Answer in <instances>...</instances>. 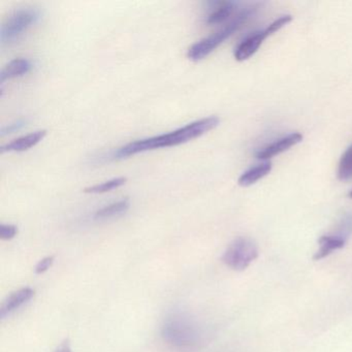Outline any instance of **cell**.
Returning a JSON list of instances; mask_svg holds the SVG:
<instances>
[{
	"mask_svg": "<svg viewBox=\"0 0 352 352\" xmlns=\"http://www.w3.org/2000/svg\"><path fill=\"white\" fill-rule=\"evenodd\" d=\"M24 125V121H18V122L14 123V124H10V126L3 127L1 131V135H5L6 133H11L13 131H17V129H21Z\"/></svg>",
	"mask_w": 352,
	"mask_h": 352,
	"instance_id": "obj_20",
	"label": "cell"
},
{
	"mask_svg": "<svg viewBox=\"0 0 352 352\" xmlns=\"http://www.w3.org/2000/svg\"><path fill=\"white\" fill-rule=\"evenodd\" d=\"M53 263H54V256L44 257V258L41 259V261H38V265H36V273H45V272L48 271V270L52 267Z\"/></svg>",
	"mask_w": 352,
	"mask_h": 352,
	"instance_id": "obj_19",
	"label": "cell"
},
{
	"mask_svg": "<svg viewBox=\"0 0 352 352\" xmlns=\"http://www.w3.org/2000/svg\"><path fill=\"white\" fill-rule=\"evenodd\" d=\"M55 352H72L71 346H69V341L65 340L58 348H57L56 351Z\"/></svg>",
	"mask_w": 352,
	"mask_h": 352,
	"instance_id": "obj_21",
	"label": "cell"
},
{
	"mask_svg": "<svg viewBox=\"0 0 352 352\" xmlns=\"http://www.w3.org/2000/svg\"><path fill=\"white\" fill-rule=\"evenodd\" d=\"M32 65L28 59L17 58L8 63L0 73V82L7 81V80L15 79V78L22 77L30 73Z\"/></svg>",
	"mask_w": 352,
	"mask_h": 352,
	"instance_id": "obj_11",
	"label": "cell"
},
{
	"mask_svg": "<svg viewBox=\"0 0 352 352\" xmlns=\"http://www.w3.org/2000/svg\"><path fill=\"white\" fill-rule=\"evenodd\" d=\"M352 234V215L346 216L339 226V230L336 232L338 236L347 239L349 234Z\"/></svg>",
	"mask_w": 352,
	"mask_h": 352,
	"instance_id": "obj_18",
	"label": "cell"
},
{
	"mask_svg": "<svg viewBox=\"0 0 352 352\" xmlns=\"http://www.w3.org/2000/svg\"><path fill=\"white\" fill-rule=\"evenodd\" d=\"M302 141V135L300 133H292L278 141L274 142L271 145L267 146L263 150L256 154V157L258 160H270V158L275 157L283 152L287 151L290 148L294 146L298 145Z\"/></svg>",
	"mask_w": 352,
	"mask_h": 352,
	"instance_id": "obj_7",
	"label": "cell"
},
{
	"mask_svg": "<svg viewBox=\"0 0 352 352\" xmlns=\"http://www.w3.org/2000/svg\"><path fill=\"white\" fill-rule=\"evenodd\" d=\"M258 256V248L251 239L240 236L230 243L222 255V261L230 269L243 271Z\"/></svg>",
	"mask_w": 352,
	"mask_h": 352,
	"instance_id": "obj_4",
	"label": "cell"
},
{
	"mask_svg": "<svg viewBox=\"0 0 352 352\" xmlns=\"http://www.w3.org/2000/svg\"><path fill=\"white\" fill-rule=\"evenodd\" d=\"M234 8H236V3L234 1H220V3H216L215 7L213 8L211 13L208 15L206 21H207L209 25L222 23V22L226 21L232 15Z\"/></svg>",
	"mask_w": 352,
	"mask_h": 352,
	"instance_id": "obj_13",
	"label": "cell"
},
{
	"mask_svg": "<svg viewBox=\"0 0 352 352\" xmlns=\"http://www.w3.org/2000/svg\"><path fill=\"white\" fill-rule=\"evenodd\" d=\"M271 34L265 28V30H261V32H256V34L245 38L234 50V55L236 60L244 61L250 58L251 56H253L258 51L261 45L265 42V38H269Z\"/></svg>",
	"mask_w": 352,
	"mask_h": 352,
	"instance_id": "obj_6",
	"label": "cell"
},
{
	"mask_svg": "<svg viewBox=\"0 0 352 352\" xmlns=\"http://www.w3.org/2000/svg\"><path fill=\"white\" fill-rule=\"evenodd\" d=\"M219 123L220 119L218 117H206V118L189 123L176 131H170V133L131 142V143L119 148L115 152V157L122 160V158H127L129 156L142 153V152L181 145V144L192 141V140L209 133L212 129H216Z\"/></svg>",
	"mask_w": 352,
	"mask_h": 352,
	"instance_id": "obj_1",
	"label": "cell"
},
{
	"mask_svg": "<svg viewBox=\"0 0 352 352\" xmlns=\"http://www.w3.org/2000/svg\"><path fill=\"white\" fill-rule=\"evenodd\" d=\"M338 178L341 181H348L352 179V144L340 158Z\"/></svg>",
	"mask_w": 352,
	"mask_h": 352,
	"instance_id": "obj_15",
	"label": "cell"
},
{
	"mask_svg": "<svg viewBox=\"0 0 352 352\" xmlns=\"http://www.w3.org/2000/svg\"><path fill=\"white\" fill-rule=\"evenodd\" d=\"M254 8H248L245 11L241 12L234 18V21L230 22L226 28L193 44L187 51L188 59H190L191 61L203 60L208 55L216 50L224 41L230 38L245 22H247V20L254 14Z\"/></svg>",
	"mask_w": 352,
	"mask_h": 352,
	"instance_id": "obj_3",
	"label": "cell"
},
{
	"mask_svg": "<svg viewBox=\"0 0 352 352\" xmlns=\"http://www.w3.org/2000/svg\"><path fill=\"white\" fill-rule=\"evenodd\" d=\"M272 164L270 162H263V164H257L253 168H249L246 172L243 173L239 178V185L243 187L251 186L255 184L257 181L261 180L265 176L271 173Z\"/></svg>",
	"mask_w": 352,
	"mask_h": 352,
	"instance_id": "obj_12",
	"label": "cell"
},
{
	"mask_svg": "<svg viewBox=\"0 0 352 352\" xmlns=\"http://www.w3.org/2000/svg\"><path fill=\"white\" fill-rule=\"evenodd\" d=\"M34 296V290L30 287L21 288V289L13 292L1 305L0 317L3 319L9 316L12 313L21 308L23 305L28 304Z\"/></svg>",
	"mask_w": 352,
	"mask_h": 352,
	"instance_id": "obj_8",
	"label": "cell"
},
{
	"mask_svg": "<svg viewBox=\"0 0 352 352\" xmlns=\"http://www.w3.org/2000/svg\"><path fill=\"white\" fill-rule=\"evenodd\" d=\"M349 197H351V199H352V190H351V191H350Z\"/></svg>",
	"mask_w": 352,
	"mask_h": 352,
	"instance_id": "obj_22",
	"label": "cell"
},
{
	"mask_svg": "<svg viewBox=\"0 0 352 352\" xmlns=\"http://www.w3.org/2000/svg\"><path fill=\"white\" fill-rule=\"evenodd\" d=\"M129 206H131V203H129V199L115 201V203L106 206V207L102 208V209L96 211V213L94 214V218H96V220H102L122 215V214H124L125 212L129 209Z\"/></svg>",
	"mask_w": 352,
	"mask_h": 352,
	"instance_id": "obj_14",
	"label": "cell"
},
{
	"mask_svg": "<svg viewBox=\"0 0 352 352\" xmlns=\"http://www.w3.org/2000/svg\"><path fill=\"white\" fill-rule=\"evenodd\" d=\"M346 241L347 239L336 234H325V236H321L318 241V250L314 255L315 261H320V259L329 256L333 251L343 248L345 246Z\"/></svg>",
	"mask_w": 352,
	"mask_h": 352,
	"instance_id": "obj_10",
	"label": "cell"
},
{
	"mask_svg": "<svg viewBox=\"0 0 352 352\" xmlns=\"http://www.w3.org/2000/svg\"><path fill=\"white\" fill-rule=\"evenodd\" d=\"M38 19H40V12L38 10L32 8L16 10L1 25V30H0L1 44L13 42Z\"/></svg>",
	"mask_w": 352,
	"mask_h": 352,
	"instance_id": "obj_5",
	"label": "cell"
},
{
	"mask_svg": "<svg viewBox=\"0 0 352 352\" xmlns=\"http://www.w3.org/2000/svg\"><path fill=\"white\" fill-rule=\"evenodd\" d=\"M162 337L172 347L188 351L201 348L206 343L208 331L192 313L176 310L164 319Z\"/></svg>",
	"mask_w": 352,
	"mask_h": 352,
	"instance_id": "obj_2",
	"label": "cell"
},
{
	"mask_svg": "<svg viewBox=\"0 0 352 352\" xmlns=\"http://www.w3.org/2000/svg\"><path fill=\"white\" fill-rule=\"evenodd\" d=\"M126 181L127 178H125V177H118V178L111 179V180L100 183V184L87 187V188L84 189V192L94 193V195L109 192V191L114 190V189L122 186V185L126 183Z\"/></svg>",
	"mask_w": 352,
	"mask_h": 352,
	"instance_id": "obj_16",
	"label": "cell"
},
{
	"mask_svg": "<svg viewBox=\"0 0 352 352\" xmlns=\"http://www.w3.org/2000/svg\"><path fill=\"white\" fill-rule=\"evenodd\" d=\"M46 135L47 131H45V129L28 133V135L18 138V139L14 140V141L1 146L0 151H1V153H6V152L28 151L30 148L38 145Z\"/></svg>",
	"mask_w": 352,
	"mask_h": 352,
	"instance_id": "obj_9",
	"label": "cell"
},
{
	"mask_svg": "<svg viewBox=\"0 0 352 352\" xmlns=\"http://www.w3.org/2000/svg\"><path fill=\"white\" fill-rule=\"evenodd\" d=\"M18 234L17 226L14 224H1L0 226V239L1 240H12Z\"/></svg>",
	"mask_w": 352,
	"mask_h": 352,
	"instance_id": "obj_17",
	"label": "cell"
}]
</instances>
